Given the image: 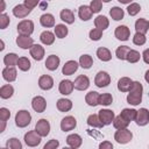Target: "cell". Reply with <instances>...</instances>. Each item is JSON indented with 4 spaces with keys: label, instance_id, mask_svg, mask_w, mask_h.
I'll use <instances>...</instances> for the list:
<instances>
[{
    "label": "cell",
    "instance_id": "1",
    "mask_svg": "<svg viewBox=\"0 0 149 149\" xmlns=\"http://www.w3.org/2000/svg\"><path fill=\"white\" fill-rule=\"evenodd\" d=\"M142 91H143V86L140 81H134L133 86L127 95V102L130 105H139L142 101Z\"/></svg>",
    "mask_w": 149,
    "mask_h": 149
},
{
    "label": "cell",
    "instance_id": "2",
    "mask_svg": "<svg viewBox=\"0 0 149 149\" xmlns=\"http://www.w3.org/2000/svg\"><path fill=\"white\" fill-rule=\"evenodd\" d=\"M31 121V115L28 111L26 109H21L16 113L15 115V125L20 128H24L27 127Z\"/></svg>",
    "mask_w": 149,
    "mask_h": 149
},
{
    "label": "cell",
    "instance_id": "3",
    "mask_svg": "<svg viewBox=\"0 0 149 149\" xmlns=\"http://www.w3.org/2000/svg\"><path fill=\"white\" fill-rule=\"evenodd\" d=\"M132 139H133V134H132V132L128 130L127 128H126V129L116 130L115 134H114V140H115L118 143H121V144H126V143L130 142Z\"/></svg>",
    "mask_w": 149,
    "mask_h": 149
},
{
    "label": "cell",
    "instance_id": "4",
    "mask_svg": "<svg viewBox=\"0 0 149 149\" xmlns=\"http://www.w3.org/2000/svg\"><path fill=\"white\" fill-rule=\"evenodd\" d=\"M17 31L20 35L29 36L34 31V23L31 20H23L17 24Z\"/></svg>",
    "mask_w": 149,
    "mask_h": 149
},
{
    "label": "cell",
    "instance_id": "5",
    "mask_svg": "<svg viewBox=\"0 0 149 149\" xmlns=\"http://www.w3.org/2000/svg\"><path fill=\"white\" fill-rule=\"evenodd\" d=\"M41 137L42 136H40L36 130H30L24 134V142L28 147H36L41 143Z\"/></svg>",
    "mask_w": 149,
    "mask_h": 149
},
{
    "label": "cell",
    "instance_id": "6",
    "mask_svg": "<svg viewBox=\"0 0 149 149\" xmlns=\"http://www.w3.org/2000/svg\"><path fill=\"white\" fill-rule=\"evenodd\" d=\"M35 130L40 136H47L50 132V123L47 119H40L35 125Z\"/></svg>",
    "mask_w": 149,
    "mask_h": 149
},
{
    "label": "cell",
    "instance_id": "7",
    "mask_svg": "<svg viewBox=\"0 0 149 149\" xmlns=\"http://www.w3.org/2000/svg\"><path fill=\"white\" fill-rule=\"evenodd\" d=\"M111 83V77L107 72L105 71H99L94 78V84L98 86V87H106L108 86Z\"/></svg>",
    "mask_w": 149,
    "mask_h": 149
},
{
    "label": "cell",
    "instance_id": "8",
    "mask_svg": "<svg viewBox=\"0 0 149 149\" xmlns=\"http://www.w3.org/2000/svg\"><path fill=\"white\" fill-rule=\"evenodd\" d=\"M73 86L78 91H85V90H87L88 86H90V79H88V77L85 76V74L78 76L74 79V81H73Z\"/></svg>",
    "mask_w": 149,
    "mask_h": 149
},
{
    "label": "cell",
    "instance_id": "9",
    "mask_svg": "<svg viewBox=\"0 0 149 149\" xmlns=\"http://www.w3.org/2000/svg\"><path fill=\"white\" fill-rule=\"evenodd\" d=\"M31 107L36 112V113H42L45 111V107H47V101L41 95H36L31 100Z\"/></svg>",
    "mask_w": 149,
    "mask_h": 149
},
{
    "label": "cell",
    "instance_id": "10",
    "mask_svg": "<svg viewBox=\"0 0 149 149\" xmlns=\"http://www.w3.org/2000/svg\"><path fill=\"white\" fill-rule=\"evenodd\" d=\"M98 116L100 119V121L102 122L104 126H107V125H111L113 121H114V112L111 111V109H100L99 113H98Z\"/></svg>",
    "mask_w": 149,
    "mask_h": 149
},
{
    "label": "cell",
    "instance_id": "11",
    "mask_svg": "<svg viewBox=\"0 0 149 149\" xmlns=\"http://www.w3.org/2000/svg\"><path fill=\"white\" fill-rule=\"evenodd\" d=\"M135 122L137 126H146L149 122V111L147 108H140L136 112Z\"/></svg>",
    "mask_w": 149,
    "mask_h": 149
},
{
    "label": "cell",
    "instance_id": "12",
    "mask_svg": "<svg viewBox=\"0 0 149 149\" xmlns=\"http://www.w3.org/2000/svg\"><path fill=\"white\" fill-rule=\"evenodd\" d=\"M76 126H77V120H76L73 116H71V115L65 116V118L62 119V121H61V129H62L63 132L72 130V129L76 128Z\"/></svg>",
    "mask_w": 149,
    "mask_h": 149
},
{
    "label": "cell",
    "instance_id": "13",
    "mask_svg": "<svg viewBox=\"0 0 149 149\" xmlns=\"http://www.w3.org/2000/svg\"><path fill=\"white\" fill-rule=\"evenodd\" d=\"M114 35L118 40L120 41H127L130 36V30L127 26H119L115 28V31H114Z\"/></svg>",
    "mask_w": 149,
    "mask_h": 149
},
{
    "label": "cell",
    "instance_id": "14",
    "mask_svg": "<svg viewBox=\"0 0 149 149\" xmlns=\"http://www.w3.org/2000/svg\"><path fill=\"white\" fill-rule=\"evenodd\" d=\"M16 44L21 48V49H30L34 45V41L30 36H26V35H19L16 38Z\"/></svg>",
    "mask_w": 149,
    "mask_h": 149
},
{
    "label": "cell",
    "instance_id": "15",
    "mask_svg": "<svg viewBox=\"0 0 149 149\" xmlns=\"http://www.w3.org/2000/svg\"><path fill=\"white\" fill-rule=\"evenodd\" d=\"M74 86H73V83L69 79H64L59 83V86H58V90H59V93L61 94H64V95H68V94H71V92L73 91Z\"/></svg>",
    "mask_w": 149,
    "mask_h": 149
},
{
    "label": "cell",
    "instance_id": "16",
    "mask_svg": "<svg viewBox=\"0 0 149 149\" xmlns=\"http://www.w3.org/2000/svg\"><path fill=\"white\" fill-rule=\"evenodd\" d=\"M78 66H79V64H78L76 61H68V62L63 65L62 72H63V74H65V76H71V74H73V73L78 70Z\"/></svg>",
    "mask_w": 149,
    "mask_h": 149
},
{
    "label": "cell",
    "instance_id": "17",
    "mask_svg": "<svg viewBox=\"0 0 149 149\" xmlns=\"http://www.w3.org/2000/svg\"><path fill=\"white\" fill-rule=\"evenodd\" d=\"M38 86L42 90H45V91L52 88V86H54V79H52V77H50L49 74L41 76L40 79H38Z\"/></svg>",
    "mask_w": 149,
    "mask_h": 149
},
{
    "label": "cell",
    "instance_id": "18",
    "mask_svg": "<svg viewBox=\"0 0 149 149\" xmlns=\"http://www.w3.org/2000/svg\"><path fill=\"white\" fill-rule=\"evenodd\" d=\"M133 80L128 77H122L118 81V90L121 92H129L132 86H133Z\"/></svg>",
    "mask_w": 149,
    "mask_h": 149
},
{
    "label": "cell",
    "instance_id": "19",
    "mask_svg": "<svg viewBox=\"0 0 149 149\" xmlns=\"http://www.w3.org/2000/svg\"><path fill=\"white\" fill-rule=\"evenodd\" d=\"M16 76H17V72H16L15 68H13V66H6L2 70V78L5 80H7L8 83L14 81L16 79Z\"/></svg>",
    "mask_w": 149,
    "mask_h": 149
},
{
    "label": "cell",
    "instance_id": "20",
    "mask_svg": "<svg viewBox=\"0 0 149 149\" xmlns=\"http://www.w3.org/2000/svg\"><path fill=\"white\" fill-rule=\"evenodd\" d=\"M30 56L35 61H41L44 57V48L40 44H34L30 48Z\"/></svg>",
    "mask_w": 149,
    "mask_h": 149
},
{
    "label": "cell",
    "instance_id": "21",
    "mask_svg": "<svg viewBox=\"0 0 149 149\" xmlns=\"http://www.w3.org/2000/svg\"><path fill=\"white\" fill-rule=\"evenodd\" d=\"M30 12H31V9H29L28 7H26L23 3H21V5H16L14 8H13V14H14V16H16V17H26L28 14H30Z\"/></svg>",
    "mask_w": 149,
    "mask_h": 149
},
{
    "label": "cell",
    "instance_id": "22",
    "mask_svg": "<svg viewBox=\"0 0 149 149\" xmlns=\"http://www.w3.org/2000/svg\"><path fill=\"white\" fill-rule=\"evenodd\" d=\"M66 143H68L71 148L77 149V148H79V147L81 146L83 139H81L78 134H70V135L66 137Z\"/></svg>",
    "mask_w": 149,
    "mask_h": 149
},
{
    "label": "cell",
    "instance_id": "23",
    "mask_svg": "<svg viewBox=\"0 0 149 149\" xmlns=\"http://www.w3.org/2000/svg\"><path fill=\"white\" fill-rule=\"evenodd\" d=\"M59 57L58 56H56V55H50L48 58H47V61H45V68L48 69V70H50V71H55V70H57V68H58V65H59Z\"/></svg>",
    "mask_w": 149,
    "mask_h": 149
},
{
    "label": "cell",
    "instance_id": "24",
    "mask_svg": "<svg viewBox=\"0 0 149 149\" xmlns=\"http://www.w3.org/2000/svg\"><path fill=\"white\" fill-rule=\"evenodd\" d=\"M135 30L140 34H146L149 30V21L146 19H137L135 22Z\"/></svg>",
    "mask_w": 149,
    "mask_h": 149
},
{
    "label": "cell",
    "instance_id": "25",
    "mask_svg": "<svg viewBox=\"0 0 149 149\" xmlns=\"http://www.w3.org/2000/svg\"><path fill=\"white\" fill-rule=\"evenodd\" d=\"M99 97H100V94H99L98 92H95V91H91V92H88V93L86 94V97H85V101H86V104H87L88 106L94 107V106L99 105Z\"/></svg>",
    "mask_w": 149,
    "mask_h": 149
},
{
    "label": "cell",
    "instance_id": "26",
    "mask_svg": "<svg viewBox=\"0 0 149 149\" xmlns=\"http://www.w3.org/2000/svg\"><path fill=\"white\" fill-rule=\"evenodd\" d=\"M40 23L41 26L45 27V28H50V27H54L55 26V17L52 14H43L41 17H40Z\"/></svg>",
    "mask_w": 149,
    "mask_h": 149
},
{
    "label": "cell",
    "instance_id": "27",
    "mask_svg": "<svg viewBox=\"0 0 149 149\" xmlns=\"http://www.w3.org/2000/svg\"><path fill=\"white\" fill-rule=\"evenodd\" d=\"M94 26H95L97 29L105 30V29L108 28V26H109V21H108V19H107L106 16H104V15H99V16H97V17L94 19Z\"/></svg>",
    "mask_w": 149,
    "mask_h": 149
},
{
    "label": "cell",
    "instance_id": "28",
    "mask_svg": "<svg viewBox=\"0 0 149 149\" xmlns=\"http://www.w3.org/2000/svg\"><path fill=\"white\" fill-rule=\"evenodd\" d=\"M92 14H93V13H92L90 6L83 5V6H80L79 9H78V15H79V17H80L83 21H87V20H90V19L92 17Z\"/></svg>",
    "mask_w": 149,
    "mask_h": 149
},
{
    "label": "cell",
    "instance_id": "29",
    "mask_svg": "<svg viewBox=\"0 0 149 149\" xmlns=\"http://www.w3.org/2000/svg\"><path fill=\"white\" fill-rule=\"evenodd\" d=\"M59 16H61V20L64 21L65 23L71 24V23L74 22V14H73V12H72L71 9H68V8L62 9Z\"/></svg>",
    "mask_w": 149,
    "mask_h": 149
},
{
    "label": "cell",
    "instance_id": "30",
    "mask_svg": "<svg viewBox=\"0 0 149 149\" xmlns=\"http://www.w3.org/2000/svg\"><path fill=\"white\" fill-rule=\"evenodd\" d=\"M57 108L59 112H69L72 108V101L65 98H61L57 100Z\"/></svg>",
    "mask_w": 149,
    "mask_h": 149
},
{
    "label": "cell",
    "instance_id": "31",
    "mask_svg": "<svg viewBox=\"0 0 149 149\" xmlns=\"http://www.w3.org/2000/svg\"><path fill=\"white\" fill-rule=\"evenodd\" d=\"M40 40H41V42H42L43 44L50 45V44H52L54 41H55V34H52V33L49 31V30H45V31H43V33L40 35Z\"/></svg>",
    "mask_w": 149,
    "mask_h": 149
},
{
    "label": "cell",
    "instance_id": "32",
    "mask_svg": "<svg viewBox=\"0 0 149 149\" xmlns=\"http://www.w3.org/2000/svg\"><path fill=\"white\" fill-rule=\"evenodd\" d=\"M97 56H98V58H99L100 61H102V62H108V61H111V58H112L111 51H109L107 48H104V47H101V48H99V49L97 50Z\"/></svg>",
    "mask_w": 149,
    "mask_h": 149
},
{
    "label": "cell",
    "instance_id": "33",
    "mask_svg": "<svg viewBox=\"0 0 149 149\" xmlns=\"http://www.w3.org/2000/svg\"><path fill=\"white\" fill-rule=\"evenodd\" d=\"M14 93V88L10 84H6V85H2L0 87V97L2 99H8L13 95Z\"/></svg>",
    "mask_w": 149,
    "mask_h": 149
},
{
    "label": "cell",
    "instance_id": "34",
    "mask_svg": "<svg viewBox=\"0 0 149 149\" xmlns=\"http://www.w3.org/2000/svg\"><path fill=\"white\" fill-rule=\"evenodd\" d=\"M17 62H19V57L14 52H10V54H7L5 57H3V63L7 65V66H13L14 65H17Z\"/></svg>",
    "mask_w": 149,
    "mask_h": 149
},
{
    "label": "cell",
    "instance_id": "35",
    "mask_svg": "<svg viewBox=\"0 0 149 149\" xmlns=\"http://www.w3.org/2000/svg\"><path fill=\"white\" fill-rule=\"evenodd\" d=\"M136 109H133V108H123L122 109V112H121V116L125 119V120H127L128 122H130L132 120H135V118H136Z\"/></svg>",
    "mask_w": 149,
    "mask_h": 149
},
{
    "label": "cell",
    "instance_id": "36",
    "mask_svg": "<svg viewBox=\"0 0 149 149\" xmlns=\"http://www.w3.org/2000/svg\"><path fill=\"white\" fill-rule=\"evenodd\" d=\"M128 125H129V122H128L127 120H125L121 115H118V116L114 118L113 126H114L118 130H120V129H126V128L128 127Z\"/></svg>",
    "mask_w": 149,
    "mask_h": 149
},
{
    "label": "cell",
    "instance_id": "37",
    "mask_svg": "<svg viewBox=\"0 0 149 149\" xmlns=\"http://www.w3.org/2000/svg\"><path fill=\"white\" fill-rule=\"evenodd\" d=\"M109 15L113 20L115 21H119V20H122L123 19V15H125V12L123 9H121L120 7H112L111 10H109Z\"/></svg>",
    "mask_w": 149,
    "mask_h": 149
},
{
    "label": "cell",
    "instance_id": "38",
    "mask_svg": "<svg viewBox=\"0 0 149 149\" xmlns=\"http://www.w3.org/2000/svg\"><path fill=\"white\" fill-rule=\"evenodd\" d=\"M93 64V59L90 55H83L80 56L79 58V65L83 68V69H90Z\"/></svg>",
    "mask_w": 149,
    "mask_h": 149
},
{
    "label": "cell",
    "instance_id": "39",
    "mask_svg": "<svg viewBox=\"0 0 149 149\" xmlns=\"http://www.w3.org/2000/svg\"><path fill=\"white\" fill-rule=\"evenodd\" d=\"M87 125L91 126V127H95V128H101L104 126L97 114H91L87 118Z\"/></svg>",
    "mask_w": 149,
    "mask_h": 149
},
{
    "label": "cell",
    "instance_id": "40",
    "mask_svg": "<svg viewBox=\"0 0 149 149\" xmlns=\"http://www.w3.org/2000/svg\"><path fill=\"white\" fill-rule=\"evenodd\" d=\"M69 30H68V27L65 24H56L55 27V35L58 37V38H64L66 35H68Z\"/></svg>",
    "mask_w": 149,
    "mask_h": 149
},
{
    "label": "cell",
    "instance_id": "41",
    "mask_svg": "<svg viewBox=\"0 0 149 149\" xmlns=\"http://www.w3.org/2000/svg\"><path fill=\"white\" fill-rule=\"evenodd\" d=\"M130 51V48L128 47V45H121V47H119L118 49H116V51H115V55H116V57L119 58V59H126L127 58V55H128V52Z\"/></svg>",
    "mask_w": 149,
    "mask_h": 149
},
{
    "label": "cell",
    "instance_id": "42",
    "mask_svg": "<svg viewBox=\"0 0 149 149\" xmlns=\"http://www.w3.org/2000/svg\"><path fill=\"white\" fill-rule=\"evenodd\" d=\"M17 66L21 71H28L30 69V61L27 57H20L17 62Z\"/></svg>",
    "mask_w": 149,
    "mask_h": 149
},
{
    "label": "cell",
    "instance_id": "43",
    "mask_svg": "<svg viewBox=\"0 0 149 149\" xmlns=\"http://www.w3.org/2000/svg\"><path fill=\"white\" fill-rule=\"evenodd\" d=\"M112 101H113V97H112V94H109V93H102V94H100V97H99V105L108 106V105L112 104Z\"/></svg>",
    "mask_w": 149,
    "mask_h": 149
},
{
    "label": "cell",
    "instance_id": "44",
    "mask_svg": "<svg viewBox=\"0 0 149 149\" xmlns=\"http://www.w3.org/2000/svg\"><path fill=\"white\" fill-rule=\"evenodd\" d=\"M7 148L8 149H22V143L20 142L19 139L12 137L7 141Z\"/></svg>",
    "mask_w": 149,
    "mask_h": 149
},
{
    "label": "cell",
    "instance_id": "45",
    "mask_svg": "<svg viewBox=\"0 0 149 149\" xmlns=\"http://www.w3.org/2000/svg\"><path fill=\"white\" fill-rule=\"evenodd\" d=\"M140 57H141V55H140V52H139V51L130 49V51L128 52V55H127V58H126V59H127L129 63H136V62H139V61H140Z\"/></svg>",
    "mask_w": 149,
    "mask_h": 149
},
{
    "label": "cell",
    "instance_id": "46",
    "mask_svg": "<svg viewBox=\"0 0 149 149\" xmlns=\"http://www.w3.org/2000/svg\"><path fill=\"white\" fill-rule=\"evenodd\" d=\"M140 10H141V6H140L139 3H136V2H132V3H129L128 7H127V12H128V14H129L130 16L136 15Z\"/></svg>",
    "mask_w": 149,
    "mask_h": 149
},
{
    "label": "cell",
    "instance_id": "47",
    "mask_svg": "<svg viewBox=\"0 0 149 149\" xmlns=\"http://www.w3.org/2000/svg\"><path fill=\"white\" fill-rule=\"evenodd\" d=\"M146 41H147L146 35L140 34V33H136L134 35V37H133V43L136 44V45H143L146 43Z\"/></svg>",
    "mask_w": 149,
    "mask_h": 149
},
{
    "label": "cell",
    "instance_id": "48",
    "mask_svg": "<svg viewBox=\"0 0 149 149\" xmlns=\"http://www.w3.org/2000/svg\"><path fill=\"white\" fill-rule=\"evenodd\" d=\"M101 7H102V2L100 0H92L90 3V8L92 13H99L101 10Z\"/></svg>",
    "mask_w": 149,
    "mask_h": 149
},
{
    "label": "cell",
    "instance_id": "49",
    "mask_svg": "<svg viewBox=\"0 0 149 149\" xmlns=\"http://www.w3.org/2000/svg\"><path fill=\"white\" fill-rule=\"evenodd\" d=\"M101 36H102V30H100V29L94 28L90 31V38L93 41H99L101 38Z\"/></svg>",
    "mask_w": 149,
    "mask_h": 149
},
{
    "label": "cell",
    "instance_id": "50",
    "mask_svg": "<svg viewBox=\"0 0 149 149\" xmlns=\"http://www.w3.org/2000/svg\"><path fill=\"white\" fill-rule=\"evenodd\" d=\"M10 20H9V16L7 14H1L0 15V28L1 29H5L7 28V26L9 24Z\"/></svg>",
    "mask_w": 149,
    "mask_h": 149
},
{
    "label": "cell",
    "instance_id": "51",
    "mask_svg": "<svg viewBox=\"0 0 149 149\" xmlns=\"http://www.w3.org/2000/svg\"><path fill=\"white\" fill-rule=\"evenodd\" d=\"M58 146H59V142H58V140H55V139H52V140L48 141V142L44 144L43 149H56Z\"/></svg>",
    "mask_w": 149,
    "mask_h": 149
},
{
    "label": "cell",
    "instance_id": "52",
    "mask_svg": "<svg viewBox=\"0 0 149 149\" xmlns=\"http://www.w3.org/2000/svg\"><path fill=\"white\" fill-rule=\"evenodd\" d=\"M9 116H10L9 109H7L5 107H1L0 108V119H1V121H7L9 119Z\"/></svg>",
    "mask_w": 149,
    "mask_h": 149
},
{
    "label": "cell",
    "instance_id": "53",
    "mask_svg": "<svg viewBox=\"0 0 149 149\" xmlns=\"http://www.w3.org/2000/svg\"><path fill=\"white\" fill-rule=\"evenodd\" d=\"M99 149H113V144L109 141H102L99 144Z\"/></svg>",
    "mask_w": 149,
    "mask_h": 149
},
{
    "label": "cell",
    "instance_id": "54",
    "mask_svg": "<svg viewBox=\"0 0 149 149\" xmlns=\"http://www.w3.org/2000/svg\"><path fill=\"white\" fill-rule=\"evenodd\" d=\"M23 5H24L26 7H28L29 9H33L35 6H37V5H38V2H37V1H29V0H24Z\"/></svg>",
    "mask_w": 149,
    "mask_h": 149
},
{
    "label": "cell",
    "instance_id": "55",
    "mask_svg": "<svg viewBox=\"0 0 149 149\" xmlns=\"http://www.w3.org/2000/svg\"><path fill=\"white\" fill-rule=\"evenodd\" d=\"M142 58H143L144 63L149 64V49H146V50L142 52Z\"/></svg>",
    "mask_w": 149,
    "mask_h": 149
},
{
    "label": "cell",
    "instance_id": "56",
    "mask_svg": "<svg viewBox=\"0 0 149 149\" xmlns=\"http://www.w3.org/2000/svg\"><path fill=\"white\" fill-rule=\"evenodd\" d=\"M40 7H41V9H45V7H48V2H44V1L40 2Z\"/></svg>",
    "mask_w": 149,
    "mask_h": 149
},
{
    "label": "cell",
    "instance_id": "57",
    "mask_svg": "<svg viewBox=\"0 0 149 149\" xmlns=\"http://www.w3.org/2000/svg\"><path fill=\"white\" fill-rule=\"evenodd\" d=\"M144 79H146V81L149 84V70H147V71H146V74H144Z\"/></svg>",
    "mask_w": 149,
    "mask_h": 149
},
{
    "label": "cell",
    "instance_id": "58",
    "mask_svg": "<svg viewBox=\"0 0 149 149\" xmlns=\"http://www.w3.org/2000/svg\"><path fill=\"white\" fill-rule=\"evenodd\" d=\"M5 127H6V121H1V129H0V132H3Z\"/></svg>",
    "mask_w": 149,
    "mask_h": 149
},
{
    "label": "cell",
    "instance_id": "59",
    "mask_svg": "<svg viewBox=\"0 0 149 149\" xmlns=\"http://www.w3.org/2000/svg\"><path fill=\"white\" fill-rule=\"evenodd\" d=\"M1 12L2 10H5V1H1V9H0Z\"/></svg>",
    "mask_w": 149,
    "mask_h": 149
},
{
    "label": "cell",
    "instance_id": "60",
    "mask_svg": "<svg viewBox=\"0 0 149 149\" xmlns=\"http://www.w3.org/2000/svg\"><path fill=\"white\" fill-rule=\"evenodd\" d=\"M3 45H5V44H3V41H1V48H0V50H3V49H5Z\"/></svg>",
    "mask_w": 149,
    "mask_h": 149
},
{
    "label": "cell",
    "instance_id": "61",
    "mask_svg": "<svg viewBox=\"0 0 149 149\" xmlns=\"http://www.w3.org/2000/svg\"><path fill=\"white\" fill-rule=\"evenodd\" d=\"M63 149H73V148H71V147H64Z\"/></svg>",
    "mask_w": 149,
    "mask_h": 149
},
{
    "label": "cell",
    "instance_id": "62",
    "mask_svg": "<svg viewBox=\"0 0 149 149\" xmlns=\"http://www.w3.org/2000/svg\"><path fill=\"white\" fill-rule=\"evenodd\" d=\"M1 149H8V148H1Z\"/></svg>",
    "mask_w": 149,
    "mask_h": 149
}]
</instances>
